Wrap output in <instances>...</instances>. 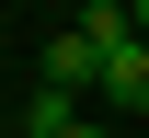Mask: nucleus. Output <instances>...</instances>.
Segmentation results:
<instances>
[{
  "instance_id": "obj_1",
  "label": "nucleus",
  "mask_w": 149,
  "mask_h": 138,
  "mask_svg": "<svg viewBox=\"0 0 149 138\" xmlns=\"http://www.w3.org/2000/svg\"><path fill=\"white\" fill-rule=\"evenodd\" d=\"M103 104H115V115H149V46H138V35L103 58Z\"/></svg>"
},
{
  "instance_id": "obj_2",
  "label": "nucleus",
  "mask_w": 149,
  "mask_h": 138,
  "mask_svg": "<svg viewBox=\"0 0 149 138\" xmlns=\"http://www.w3.org/2000/svg\"><path fill=\"white\" fill-rule=\"evenodd\" d=\"M57 138H115V127H92V115H80V127H57Z\"/></svg>"
}]
</instances>
